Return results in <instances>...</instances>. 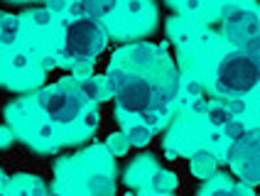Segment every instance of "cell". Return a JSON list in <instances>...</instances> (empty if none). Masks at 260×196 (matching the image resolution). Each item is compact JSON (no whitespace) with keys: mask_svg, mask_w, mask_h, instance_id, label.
<instances>
[{"mask_svg":"<svg viewBox=\"0 0 260 196\" xmlns=\"http://www.w3.org/2000/svg\"><path fill=\"white\" fill-rule=\"evenodd\" d=\"M17 32H20V20L13 15L0 13V42L13 44L17 40Z\"/></svg>","mask_w":260,"mask_h":196,"instance_id":"52a82bcc","label":"cell"},{"mask_svg":"<svg viewBox=\"0 0 260 196\" xmlns=\"http://www.w3.org/2000/svg\"><path fill=\"white\" fill-rule=\"evenodd\" d=\"M187 93L191 98H197L199 93H202V84H199V81H189V84H187Z\"/></svg>","mask_w":260,"mask_h":196,"instance_id":"ffe728a7","label":"cell"},{"mask_svg":"<svg viewBox=\"0 0 260 196\" xmlns=\"http://www.w3.org/2000/svg\"><path fill=\"white\" fill-rule=\"evenodd\" d=\"M150 138H152V127H147L145 123H135V125L128 127V142L130 145H135V147L147 145Z\"/></svg>","mask_w":260,"mask_h":196,"instance_id":"9c48e42d","label":"cell"},{"mask_svg":"<svg viewBox=\"0 0 260 196\" xmlns=\"http://www.w3.org/2000/svg\"><path fill=\"white\" fill-rule=\"evenodd\" d=\"M79 3L84 8V15L96 17V20L106 17V15L113 10V5H116V0H79Z\"/></svg>","mask_w":260,"mask_h":196,"instance_id":"ba28073f","label":"cell"},{"mask_svg":"<svg viewBox=\"0 0 260 196\" xmlns=\"http://www.w3.org/2000/svg\"><path fill=\"white\" fill-rule=\"evenodd\" d=\"M260 32V20L255 13H250L246 8H226L223 17H221V35L226 37V42L241 44L243 40H248L250 35Z\"/></svg>","mask_w":260,"mask_h":196,"instance_id":"5b68a950","label":"cell"},{"mask_svg":"<svg viewBox=\"0 0 260 196\" xmlns=\"http://www.w3.org/2000/svg\"><path fill=\"white\" fill-rule=\"evenodd\" d=\"M103 44H106V29H103L101 20L84 15L67 25V32H64V56L67 59L91 64L93 56L103 49Z\"/></svg>","mask_w":260,"mask_h":196,"instance_id":"6da1fadb","label":"cell"},{"mask_svg":"<svg viewBox=\"0 0 260 196\" xmlns=\"http://www.w3.org/2000/svg\"><path fill=\"white\" fill-rule=\"evenodd\" d=\"M84 106H86V96L69 79L52 86V88H47L40 96V108L54 123H72V120H76L81 115V111H84Z\"/></svg>","mask_w":260,"mask_h":196,"instance_id":"3957f363","label":"cell"},{"mask_svg":"<svg viewBox=\"0 0 260 196\" xmlns=\"http://www.w3.org/2000/svg\"><path fill=\"white\" fill-rule=\"evenodd\" d=\"M206 113H209V123L211 125H216V127H221L231 115H229V111L221 106V103H216V106H211V108H206Z\"/></svg>","mask_w":260,"mask_h":196,"instance_id":"5bb4252c","label":"cell"},{"mask_svg":"<svg viewBox=\"0 0 260 196\" xmlns=\"http://www.w3.org/2000/svg\"><path fill=\"white\" fill-rule=\"evenodd\" d=\"M206 108H209V106H206V101H202L199 96L194 98V103H191V111H194V113H206Z\"/></svg>","mask_w":260,"mask_h":196,"instance_id":"44dd1931","label":"cell"},{"mask_svg":"<svg viewBox=\"0 0 260 196\" xmlns=\"http://www.w3.org/2000/svg\"><path fill=\"white\" fill-rule=\"evenodd\" d=\"M91 194H113V189H116V184L111 177H103V174H96V177H91V182L86 186Z\"/></svg>","mask_w":260,"mask_h":196,"instance_id":"7c38bea8","label":"cell"},{"mask_svg":"<svg viewBox=\"0 0 260 196\" xmlns=\"http://www.w3.org/2000/svg\"><path fill=\"white\" fill-rule=\"evenodd\" d=\"M29 64H32V61H29V56L22 54V52L13 56V67H15V69H27Z\"/></svg>","mask_w":260,"mask_h":196,"instance_id":"ac0fdd59","label":"cell"},{"mask_svg":"<svg viewBox=\"0 0 260 196\" xmlns=\"http://www.w3.org/2000/svg\"><path fill=\"white\" fill-rule=\"evenodd\" d=\"M214 169H216V157H214V152L202 150V152L194 154V159H191V172H194L197 177L209 179V174H214Z\"/></svg>","mask_w":260,"mask_h":196,"instance_id":"8992f818","label":"cell"},{"mask_svg":"<svg viewBox=\"0 0 260 196\" xmlns=\"http://www.w3.org/2000/svg\"><path fill=\"white\" fill-rule=\"evenodd\" d=\"M152 189L159 191V194H170V191L177 189V177H174L172 172H157L152 177Z\"/></svg>","mask_w":260,"mask_h":196,"instance_id":"30bf717a","label":"cell"},{"mask_svg":"<svg viewBox=\"0 0 260 196\" xmlns=\"http://www.w3.org/2000/svg\"><path fill=\"white\" fill-rule=\"evenodd\" d=\"M221 127H223V138H226L229 142H236L243 133H246V125H243L241 120H231V118H229Z\"/></svg>","mask_w":260,"mask_h":196,"instance_id":"4fadbf2b","label":"cell"},{"mask_svg":"<svg viewBox=\"0 0 260 196\" xmlns=\"http://www.w3.org/2000/svg\"><path fill=\"white\" fill-rule=\"evenodd\" d=\"M106 145H108V150L113 154H125L128 152V147H130V142L125 135H111L108 140H106Z\"/></svg>","mask_w":260,"mask_h":196,"instance_id":"9a60e30c","label":"cell"},{"mask_svg":"<svg viewBox=\"0 0 260 196\" xmlns=\"http://www.w3.org/2000/svg\"><path fill=\"white\" fill-rule=\"evenodd\" d=\"M216 84L221 93L243 96L248 91H253L255 84H258V67L241 49L229 52V54L221 56V61L216 67Z\"/></svg>","mask_w":260,"mask_h":196,"instance_id":"7a4b0ae2","label":"cell"},{"mask_svg":"<svg viewBox=\"0 0 260 196\" xmlns=\"http://www.w3.org/2000/svg\"><path fill=\"white\" fill-rule=\"evenodd\" d=\"M223 108L229 111V115H231V118H236V115L246 113V103H243L241 98H229V101L223 103Z\"/></svg>","mask_w":260,"mask_h":196,"instance_id":"e0dca14e","label":"cell"},{"mask_svg":"<svg viewBox=\"0 0 260 196\" xmlns=\"http://www.w3.org/2000/svg\"><path fill=\"white\" fill-rule=\"evenodd\" d=\"M223 159L236 167L241 179L260 182V130L243 133L236 142H231L223 152Z\"/></svg>","mask_w":260,"mask_h":196,"instance_id":"277c9868","label":"cell"},{"mask_svg":"<svg viewBox=\"0 0 260 196\" xmlns=\"http://www.w3.org/2000/svg\"><path fill=\"white\" fill-rule=\"evenodd\" d=\"M44 3H47L49 10H67V8H69L67 0H44Z\"/></svg>","mask_w":260,"mask_h":196,"instance_id":"d6986e66","label":"cell"},{"mask_svg":"<svg viewBox=\"0 0 260 196\" xmlns=\"http://www.w3.org/2000/svg\"><path fill=\"white\" fill-rule=\"evenodd\" d=\"M76 86H79V91L84 93L86 98H99L103 96V88H101V81L99 79H93V76H86V79H79L76 81Z\"/></svg>","mask_w":260,"mask_h":196,"instance_id":"8fae6325","label":"cell"},{"mask_svg":"<svg viewBox=\"0 0 260 196\" xmlns=\"http://www.w3.org/2000/svg\"><path fill=\"white\" fill-rule=\"evenodd\" d=\"M29 20H32L37 27H49V25H52V13H49V10H35V13L29 15Z\"/></svg>","mask_w":260,"mask_h":196,"instance_id":"2e32d148","label":"cell"}]
</instances>
